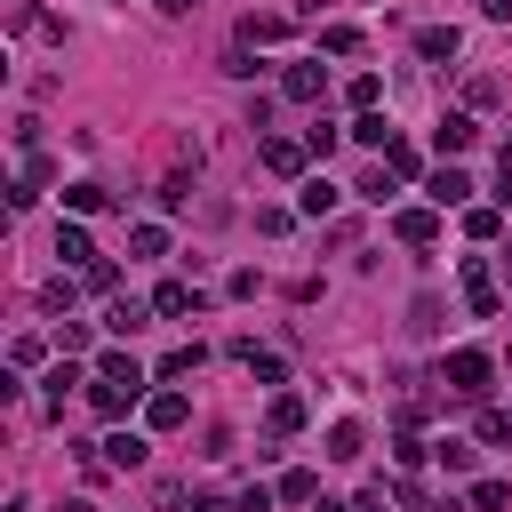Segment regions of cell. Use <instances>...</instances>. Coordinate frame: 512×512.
Listing matches in <instances>:
<instances>
[{
  "instance_id": "35",
  "label": "cell",
  "mask_w": 512,
  "mask_h": 512,
  "mask_svg": "<svg viewBox=\"0 0 512 512\" xmlns=\"http://www.w3.org/2000/svg\"><path fill=\"white\" fill-rule=\"evenodd\" d=\"M376 96H384V80H376V72H360V80H352V112H376Z\"/></svg>"
},
{
  "instance_id": "36",
  "label": "cell",
  "mask_w": 512,
  "mask_h": 512,
  "mask_svg": "<svg viewBox=\"0 0 512 512\" xmlns=\"http://www.w3.org/2000/svg\"><path fill=\"white\" fill-rule=\"evenodd\" d=\"M80 280H88V288H96V296H112V288H120V272H112V264H104V256H96V264H80Z\"/></svg>"
},
{
  "instance_id": "9",
  "label": "cell",
  "mask_w": 512,
  "mask_h": 512,
  "mask_svg": "<svg viewBox=\"0 0 512 512\" xmlns=\"http://www.w3.org/2000/svg\"><path fill=\"white\" fill-rule=\"evenodd\" d=\"M152 312H160V320H184V312H200V288H184V280H160V288H152Z\"/></svg>"
},
{
  "instance_id": "40",
  "label": "cell",
  "mask_w": 512,
  "mask_h": 512,
  "mask_svg": "<svg viewBox=\"0 0 512 512\" xmlns=\"http://www.w3.org/2000/svg\"><path fill=\"white\" fill-rule=\"evenodd\" d=\"M312 512H352V504H336V496H320V504H312Z\"/></svg>"
},
{
  "instance_id": "5",
  "label": "cell",
  "mask_w": 512,
  "mask_h": 512,
  "mask_svg": "<svg viewBox=\"0 0 512 512\" xmlns=\"http://www.w3.org/2000/svg\"><path fill=\"white\" fill-rule=\"evenodd\" d=\"M424 192H432V208H464V200H472V176L448 160V168H432V184H424Z\"/></svg>"
},
{
  "instance_id": "24",
  "label": "cell",
  "mask_w": 512,
  "mask_h": 512,
  "mask_svg": "<svg viewBox=\"0 0 512 512\" xmlns=\"http://www.w3.org/2000/svg\"><path fill=\"white\" fill-rule=\"evenodd\" d=\"M360 440H368V432H360L352 416H344V424H328V456H336V464H352V456H360Z\"/></svg>"
},
{
  "instance_id": "25",
  "label": "cell",
  "mask_w": 512,
  "mask_h": 512,
  "mask_svg": "<svg viewBox=\"0 0 512 512\" xmlns=\"http://www.w3.org/2000/svg\"><path fill=\"white\" fill-rule=\"evenodd\" d=\"M496 96H504V80H496V72H472V80H464V104H472V112H488Z\"/></svg>"
},
{
  "instance_id": "33",
  "label": "cell",
  "mask_w": 512,
  "mask_h": 512,
  "mask_svg": "<svg viewBox=\"0 0 512 512\" xmlns=\"http://www.w3.org/2000/svg\"><path fill=\"white\" fill-rule=\"evenodd\" d=\"M432 456H440V464H448V472H472V456H480V448H472V440H440V448H432Z\"/></svg>"
},
{
  "instance_id": "21",
  "label": "cell",
  "mask_w": 512,
  "mask_h": 512,
  "mask_svg": "<svg viewBox=\"0 0 512 512\" xmlns=\"http://www.w3.org/2000/svg\"><path fill=\"white\" fill-rule=\"evenodd\" d=\"M104 328H112V336H136V328H144V304H136V296H112Z\"/></svg>"
},
{
  "instance_id": "17",
  "label": "cell",
  "mask_w": 512,
  "mask_h": 512,
  "mask_svg": "<svg viewBox=\"0 0 512 512\" xmlns=\"http://www.w3.org/2000/svg\"><path fill=\"white\" fill-rule=\"evenodd\" d=\"M96 376H104V384H128V392H144V368H136L128 352H104V360H96Z\"/></svg>"
},
{
  "instance_id": "7",
  "label": "cell",
  "mask_w": 512,
  "mask_h": 512,
  "mask_svg": "<svg viewBox=\"0 0 512 512\" xmlns=\"http://www.w3.org/2000/svg\"><path fill=\"white\" fill-rule=\"evenodd\" d=\"M464 304H472L480 320H496V312H504V304H496V280H488V264H480V256L464 264Z\"/></svg>"
},
{
  "instance_id": "20",
  "label": "cell",
  "mask_w": 512,
  "mask_h": 512,
  "mask_svg": "<svg viewBox=\"0 0 512 512\" xmlns=\"http://www.w3.org/2000/svg\"><path fill=\"white\" fill-rule=\"evenodd\" d=\"M56 256H64V264H96V248H88L80 224H56Z\"/></svg>"
},
{
  "instance_id": "4",
  "label": "cell",
  "mask_w": 512,
  "mask_h": 512,
  "mask_svg": "<svg viewBox=\"0 0 512 512\" xmlns=\"http://www.w3.org/2000/svg\"><path fill=\"white\" fill-rule=\"evenodd\" d=\"M320 88H328L320 64H288V72H280V96H288V104H320Z\"/></svg>"
},
{
  "instance_id": "29",
  "label": "cell",
  "mask_w": 512,
  "mask_h": 512,
  "mask_svg": "<svg viewBox=\"0 0 512 512\" xmlns=\"http://www.w3.org/2000/svg\"><path fill=\"white\" fill-rule=\"evenodd\" d=\"M280 496H288V504H320V480H312V472H280Z\"/></svg>"
},
{
  "instance_id": "8",
  "label": "cell",
  "mask_w": 512,
  "mask_h": 512,
  "mask_svg": "<svg viewBox=\"0 0 512 512\" xmlns=\"http://www.w3.org/2000/svg\"><path fill=\"white\" fill-rule=\"evenodd\" d=\"M296 216H312V224L336 216V184H328V176H304V184H296Z\"/></svg>"
},
{
  "instance_id": "32",
  "label": "cell",
  "mask_w": 512,
  "mask_h": 512,
  "mask_svg": "<svg viewBox=\"0 0 512 512\" xmlns=\"http://www.w3.org/2000/svg\"><path fill=\"white\" fill-rule=\"evenodd\" d=\"M72 296H80V280H64V272L40 288V304H48V312H72Z\"/></svg>"
},
{
  "instance_id": "14",
  "label": "cell",
  "mask_w": 512,
  "mask_h": 512,
  "mask_svg": "<svg viewBox=\"0 0 512 512\" xmlns=\"http://www.w3.org/2000/svg\"><path fill=\"white\" fill-rule=\"evenodd\" d=\"M144 416H152V432H176V424L192 416V400H184V392H152V408H144Z\"/></svg>"
},
{
  "instance_id": "42",
  "label": "cell",
  "mask_w": 512,
  "mask_h": 512,
  "mask_svg": "<svg viewBox=\"0 0 512 512\" xmlns=\"http://www.w3.org/2000/svg\"><path fill=\"white\" fill-rule=\"evenodd\" d=\"M504 168H512V136H504Z\"/></svg>"
},
{
  "instance_id": "18",
  "label": "cell",
  "mask_w": 512,
  "mask_h": 512,
  "mask_svg": "<svg viewBox=\"0 0 512 512\" xmlns=\"http://www.w3.org/2000/svg\"><path fill=\"white\" fill-rule=\"evenodd\" d=\"M128 400H136L128 384H88V408H96V416H112V424L128 416Z\"/></svg>"
},
{
  "instance_id": "16",
  "label": "cell",
  "mask_w": 512,
  "mask_h": 512,
  "mask_svg": "<svg viewBox=\"0 0 512 512\" xmlns=\"http://www.w3.org/2000/svg\"><path fill=\"white\" fill-rule=\"evenodd\" d=\"M344 136H352V144H368V152H384V144H392V120H384V112H360Z\"/></svg>"
},
{
  "instance_id": "37",
  "label": "cell",
  "mask_w": 512,
  "mask_h": 512,
  "mask_svg": "<svg viewBox=\"0 0 512 512\" xmlns=\"http://www.w3.org/2000/svg\"><path fill=\"white\" fill-rule=\"evenodd\" d=\"M392 456H400V464H408V472H416V464H424V456H432V448H424V440H416V432H400V440H392Z\"/></svg>"
},
{
  "instance_id": "2",
  "label": "cell",
  "mask_w": 512,
  "mask_h": 512,
  "mask_svg": "<svg viewBox=\"0 0 512 512\" xmlns=\"http://www.w3.org/2000/svg\"><path fill=\"white\" fill-rule=\"evenodd\" d=\"M256 152H264L272 176H304V160H312V144H296V136H264Z\"/></svg>"
},
{
  "instance_id": "22",
  "label": "cell",
  "mask_w": 512,
  "mask_h": 512,
  "mask_svg": "<svg viewBox=\"0 0 512 512\" xmlns=\"http://www.w3.org/2000/svg\"><path fill=\"white\" fill-rule=\"evenodd\" d=\"M408 336H440V296H432V288L408 304Z\"/></svg>"
},
{
  "instance_id": "39",
  "label": "cell",
  "mask_w": 512,
  "mask_h": 512,
  "mask_svg": "<svg viewBox=\"0 0 512 512\" xmlns=\"http://www.w3.org/2000/svg\"><path fill=\"white\" fill-rule=\"evenodd\" d=\"M192 512H240V504H224V496H200V504H192Z\"/></svg>"
},
{
  "instance_id": "30",
  "label": "cell",
  "mask_w": 512,
  "mask_h": 512,
  "mask_svg": "<svg viewBox=\"0 0 512 512\" xmlns=\"http://www.w3.org/2000/svg\"><path fill=\"white\" fill-rule=\"evenodd\" d=\"M504 504H512L504 480H472V512H504Z\"/></svg>"
},
{
  "instance_id": "10",
  "label": "cell",
  "mask_w": 512,
  "mask_h": 512,
  "mask_svg": "<svg viewBox=\"0 0 512 512\" xmlns=\"http://www.w3.org/2000/svg\"><path fill=\"white\" fill-rule=\"evenodd\" d=\"M288 40V16H240V48H280Z\"/></svg>"
},
{
  "instance_id": "31",
  "label": "cell",
  "mask_w": 512,
  "mask_h": 512,
  "mask_svg": "<svg viewBox=\"0 0 512 512\" xmlns=\"http://www.w3.org/2000/svg\"><path fill=\"white\" fill-rule=\"evenodd\" d=\"M352 192H360V200H376V208H384V200H392V168H368V176H360V184H352Z\"/></svg>"
},
{
  "instance_id": "27",
  "label": "cell",
  "mask_w": 512,
  "mask_h": 512,
  "mask_svg": "<svg viewBox=\"0 0 512 512\" xmlns=\"http://www.w3.org/2000/svg\"><path fill=\"white\" fill-rule=\"evenodd\" d=\"M464 232H472V240H496V232H504V208H464Z\"/></svg>"
},
{
  "instance_id": "23",
  "label": "cell",
  "mask_w": 512,
  "mask_h": 512,
  "mask_svg": "<svg viewBox=\"0 0 512 512\" xmlns=\"http://www.w3.org/2000/svg\"><path fill=\"white\" fill-rule=\"evenodd\" d=\"M200 360H208V352H200V344H176V352H168V360H160V368H152V376H160V384H176V376H192V368H200Z\"/></svg>"
},
{
  "instance_id": "34",
  "label": "cell",
  "mask_w": 512,
  "mask_h": 512,
  "mask_svg": "<svg viewBox=\"0 0 512 512\" xmlns=\"http://www.w3.org/2000/svg\"><path fill=\"white\" fill-rule=\"evenodd\" d=\"M480 440H488V448L512 440V408H480Z\"/></svg>"
},
{
  "instance_id": "6",
  "label": "cell",
  "mask_w": 512,
  "mask_h": 512,
  "mask_svg": "<svg viewBox=\"0 0 512 512\" xmlns=\"http://www.w3.org/2000/svg\"><path fill=\"white\" fill-rule=\"evenodd\" d=\"M392 232H400L408 248H432V240H440V208H400V216H392Z\"/></svg>"
},
{
  "instance_id": "12",
  "label": "cell",
  "mask_w": 512,
  "mask_h": 512,
  "mask_svg": "<svg viewBox=\"0 0 512 512\" xmlns=\"http://www.w3.org/2000/svg\"><path fill=\"white\" fill-rule=\"evenodd\" d=\"M232 360H240L248 376H264V384H280V352H264L256 336H240V344H232Z\"/></svg>"
},
{
  "instance_id": "13",
  "label": "cell",
  "mask_w": 512,
  "mask_h": 512,
  "mask_svg": "<svg viewBox=\"0 0 512 512\" xmlns=\"http://www.w3.org/2000/svg\"><path fill=\"white\" fill-rule=\"evenodd\" d=\"M264 424H272V440H288V432H304V400H296V392H272V408H264Z\"/></svg>"
},
{
  "instance_id": "19",
  "label": "cell",
  "mask_w": 512,
  "mask_h": 512,
  "mask_svg": "<svg viewBox=\"0 0 512 512\" xmlns=\"http://www.w3.org/2000/svg\"><path fill=\"white\" fill-rule=\"evenodd\" d=\"M104 200H112V192H104V184H88V176H80V184H64V208H72V216H96Z\"/></svg>"
},
{
  "instance_id": "41",
  "label": "cell",
  "mask_w": 512,
  "mask_h": 512,
  "mask_svg": "<svg viewBox=\"0 0 512 512\" xmlns=\"http://www.w3.org/2000/svg\"><path fill=\"white\" fill-rule=\"evenodd\" d=\"M184 8H192V0H160V16H184Z\"/></svg>"
},
{
  "instance_id": "1",
  "label": "cell",
  "mask_w": 512,
  "mask_h": 512,
  "mask_svg": "<svg viewBox=\"0 0 512 512\" xmlns=\"http://www.w3.org/2000/svg\"><path fill=\"white\" fill-rule=\"evenodd\" d=\"M440 376H448V392H464V400H480V392H488V376H496V368H488V352H472V344H456V352H448V368H440Z\"/></svg>"
},
{
  "instance_id": "11",
  "label": "cell",
  "mask_w": 512,
  "mask_h": 512,
  "mask_svg": "<svg viewBox=\"0 0 512 512\" xmlns=\"http://www.w3.org/2000/svg\"><path fill=\"white\" fill-rule=\"evenodd\" d=\"M472 136H480V128H472V112H448V120L432 128V144H440V160H456V152H464Z\"/></svg>"
},
{
  "instance_id": "28",
  "label": "cell",
  "mask_w": 512,
  "mask_h": 512,
  "mask_svg": "<svg viewBox=\"0 0 512 512\" xmlns=\"http://www.w3.org/2000/svg\"><path fill=\"white\" fill-rule=\"evenodd\" d=\"M128 256H168V232H160V224H136V232H128Z\"/></svg>"
},
{
  "instance_id": "15",
  "label": "cell",
  "mask_w": 512,
  "mask_h": 512,
  "mask_svg": "<svg viewBox=\"0 0 512 512\" xmlns=\"http://www.w3.org/2000/svg\"><path fill=\"white\" fill-rule=\"evenodd\" d=\"M104 464H112V472H136V464H144V432H112V440H104Z\"/></svg>"
},
{
  "instance_id": "38",
  "label": "cell",
  "mask_w": 512,
  "mask_h": 512,
  "mask_svg": "<svg viewBox=\"0 0 512 512\" xmlns=\"http://www.w3.org/2000/svg\"><path fill=\"white\" fill-rule=\"evenodd\" d=\"M480 16H496V24H504V16H512V0H480Z\"/></svg>"
},
{
  "instance_id": "26",
  "label": "cell",
  "mask_w": 512,
  "mask_h": 512,
  "mask_svg": "<svg viewBox=\"0 0 512 512\" xmlns=\"http://www.w3.org/2000/svg\"><path fill=\"white\" fill-rule=\"evenodd\" d=\"M320 48H328V56H352V48H360V24H320Z\"/></svg>"
},
{
  "instance_id": "3",
  "label": "cell",
  "mask_w": 512,
  "mask_h": 512,
  "mask_svg": "<svg viewBox=\"0 0 512 512\" xmlns=\"http://www.w3.org/2000/svg\"><path fill=\"white\" fill-rule=\"evenodd\" d=\"M456 48H464L456 24H424V32H416V56H424V64H456Z\"/></svg>"
}]
</instances>
